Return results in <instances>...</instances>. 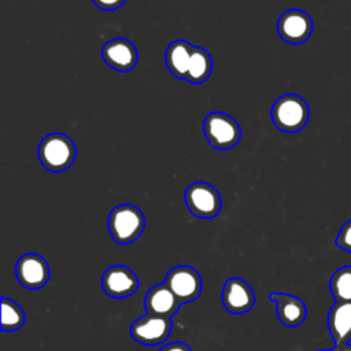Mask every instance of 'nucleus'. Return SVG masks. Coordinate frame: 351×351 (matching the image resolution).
<instances>
[{"mask_svg": "<svg viewBox=\"0 0 351 351\" xmlns=\"http://www.w3.org/2000/svg\"><path fill=\"white\" fill-rule=\"evenodd\" d=\"M274 126L287 133L302 130L310 117V108L306 100L295 93L280 96L270 111Z\"/></svg>", "mask_w": 351, "mask_h": 351, "instance_id": "nucleus-1", "label": "nucleus"}, {"mask_svg": "<svg viewBox=\"0 0 351 351\" xmlns=\"http://www.w3.org/2000/svg\"><path fill=\"white\" fill-rule=\"evenodd\" d=\"M107 228L118 244L136 241L145 228V218L140 208L133 204H119L110 211Z\"/></svg>", "mask_w": 351, "mask_h": 351, "instance_id": "nucleus-2", "label": "nucleus"}, {"mask_svg": "<svg viewBox=\"0 0 351 351\" xmlns=\"http://www.w3.org/2000/svg\"><path fill=\"white\" fill-rule=\"evenodd\" d=\"M37 155L47 170L60 173L73 165L75 159V145L67 134L51 133L40 141Z\"/></svg>", "mask_w": 351, "mask_h": 351, "instance_id": "nucleus-3", "label": "nucleus"}, {"mask_svg": "<svg viewBox=\"0 0 351 351\" xmlns=\"http://www.w3.org/2000/svg\"><path fill=\"white\" fill-rule=\"evenodd\" d=\"M203 132L206 140L217 149H230L241 137V129L237 121L221 111L210 112L204 118Z\"/></svg>", "mask_w": 351, "mask_h": 351, "instance_id": "nucleus-4", "label": "nucleus"}, {"mask_svg": "<svg viewBox=\"0 0 351 351\" xmlns=\"http://www.w3.org/2000/svg\"><path fill=\"white\" fill-rule=\"evenodd\" d=\"M184 200L188 210L199 218L210 219L221 211V196L219 192L208 182L196 181L192 182L184 193Z\"/></svg>", "mask_w": 351, "mask_h": 351, "instance_id": "nucleus-5", "label": "nucleus"}, {"mask_svg": "<svg viewBox=\"0 0 351 351\" xmlns=\"http://www.w3.org/2000/svg\"><path fill=\"white\" fill-rule=\"evenodd\" d=\"M165 282L181 304L196 300L200 296L203 288L199 271L186 265L174 266L170 269L166 274Z\"/></svg>", "mask_w": 351, "mask_h": 351, "instance_id": "nucleus-6", "label": "nucleus"}, {"mask_svg": "<svg viewBox=\"0 0 351 351\" xmlns=\"http://www.w3.org/2000/svg\"><path fill=\"white\" fill-rule=\"evenodd\" d=\"M171 328V318L145 314L132 324L130 335L140 344L158 346L167 340Z\"/></svg>", "mask_w": 351, "mask_h": 351, "instance_id": "nucleus-7", "label": "nucleus"}, {"mask_svg": "<svg viewBox=\"0 0 351 351\" xmlns=\"http://www.w3.org/2000/svg\"><path fill=\"white\" fill-rule=\"evenodd\" d=\"M277 32L282 41L288 44H302L313 33V19L303 10H287L277 21Z\"/></svg>", "mask_w": 351, "mask_h": 351, "instance_id": "nucleus-8", "label": "nucleus"}, {"mask_svg": "<svg viewBox=\"0 0 351 351\" xmlns=\"http://www.w3.org/2000/svg\"><path fill=\"white\" fill-rule=\"evenodd\" d=\"M140 281L136 273L123 266L112 265L107 267L101 276V288L106 295L114 299H125L138 289Z\"/></svg>", "mask_w": 351, "mask_h": 351, "instance_id": "nucleus-9", "label": "nucleus"}, {"mask_svg": "<svg viewBox=\"0 0 351 351\" xmlns=\"http://www.w3.org/2000/svg\"><path fill=\"white\" fill-rule=\"evenodd\" d=\"M15 276L27 289H40L49 281L48 262L38 254H25L15 263Z\"/></svg>", "mask_w": 351, "mask_h": 351, "instance_id": "nucleus-10", "label": "nucleus"}, {"mask_svg": "<svg viewBox=\"0 0 351 351\" xmlns=\"http://www.w3.org/2000/svg\"><path fill=\"white\" fill-rule=\"evenodd\" d=\"M222 304L232 314L248 313L255 304V293L251 285L239 277H230L222 288Z\"/></svg>", "mask_w": 351, "mask_h": 351, "instance_id": "nucleus-11", "label": "nucleus"}, {"mask_svg": "<svg viewBox=\"0 0 351 351\" xmlns=\"http://www.w3.org/2000/svg\"><path fill=\"white\" fill-rule=\"evenodd\" d=\"M101 56L111 69L121 73L130 71L138 60L134 44L123 37H115L107 41L101 48Z\"/></svg>", "mask_w": 351, "mask_h": 351, "instance_id": "nucleus-12", "label": "nucleus"}, {"mask_svg": "<svg viewBox=\"0 0 351 351\" xmlns=\"http://www.w3.org/2000/svg\"><path fill=\"white\" fill-rule=\"evenodd\" d=\"M181 303L167 287L166 282H160L149 288L144 298V307L147 314L171 318L180 308Z\"/></svg>", "mask_w": 351, "mask_h": 351, "instance_id": "nucleus-13", "label": "nucleus"}, {"mask_svg": "<svg viewBox=\"0 0 351 351\" xmlns=\"http://www.w3.org/2000/svg\"><path fill=\"white\" fill-rule=\"evenodd\" d=\"M269 299L276 303V313L280 322L288 328L299 326L304 322L307 315L306 304L302 299L291 293L271 292Z\"/></svg>", "mask_w": 351, "mask_h": 351, "instance_id": "nucleus-14", "label": "nucleus"}, {"mask_svg": "<svg viewBox=\"0 0 351 351\" xmlns=\"http://www.w3.org/2000/svg\"><path fill=\"white\" fill-rule=\"evenodd\" d=\"M328 329L335 346L351 340V302H335L328 314Z\"/></svg>", "mask_w": 351, "mask_h": 351, "instance_id": "nucleus-15", "label": "nucleus"}, {"mask_svg": "<svg viewBox=\"0 0 351 351\" xmlns=\"http://www.w3.org/2000/svg\"><path fill=\"white\" fill-rule=\"evenodd\" d=\"M192 51L193 47L185 40H176L167 47L165 52V62L173 75L182 80L186 78Z\"/></svg>", "mask_w": 351, "mask_h": 351, "instance_id": "nucleus-16", "label": "nucleus"}, {"mask_svg": "<svg viewBox=\"0 0 351 351\" xmlns=\"http://www.w3.org/2000/svg\"><path fill=\"white\" fill-rule=\"evenodd\" d=\"M213 59L208 51L202 47H193L185 80L191 84H202L210 77Z\"/></svg>", "mask_w": 351, "mask_h": 351, "instance_id": "nucleus-17", "label": "nucleus"}, {"mask_svg": "<svg viewBox=\"0 0 351 351\" xmlns=\"http://www.w3.org/2000/svg\"><path fill=\"white\" fill-rule=\"evenodd\" d=\"M25 313L22 307L8 298H1V330L15 332L25 324Z\"/></svg>", "mask_w": 351, "mask_h": 351, "instance_id": "nucleus-18", "label": "nucleus"}, {"mask_svg": "<svg viewBox=\"0 0 351 351\" xmlns=\"http://www.w3.org/2000/svg\"><path fill=\"white\" fill-rule=\"evenodd\" d=\"M329 288L336 302H351V266L339 267L329 280Z\"/></svg>", "mask_w": 351, "mask_h": 351, "instance_id": "nucleus-19", "label": "nucleus"}, {"mask_svg": "<svg viewBox=\"0 0 351 351\" xmlns=\"http://www.w3.org/2000/svg\"><path fill=\"white\" fill-rule=\"evenodd\" d=\"M336 245L346 252L351 254V219H348L339 230L336 237Z\"/></svg>", "mask_w": 351, "mask_h": 351, "instance_id": "nucleus-20", "label": "nucleus"}, {"mask_svg": "<svg viewBox=\"0 0 351 351\" xmlns=\"http://www.w3.org/2000/svg\"><path fill=\"white\" fill-rule=\"evenodd\" d=\"M92 1L95 3L96 7H99L101 10L112 11V10H117L121 5H123L126 0H92Z\"/></svg>", "mask_w": 351, "mask_h": 351, "instance_id": "nucleus-21", "label": "nucleus"}, {"mask_svg": "<svg viewBox=\"0 0 351 351\" xmlns=\"http://www.w3.org/2000/svg\"><path fill=\"white\" fill-rule=\"evenodd\" d=\"M158 351H192V348L181 341H174V343H169L163 347H160Z\"/></svg>", "mask_w": 351, "mask_h": 351, "instance_id": "nucleus-22", "label": "nucleus"}, {"mask_svg": "<svg viewBox=\"0 0 351 351\" xmlns=\"http://www.w3.org/2000/svg\"><path fill=\"white\" fill-rule=\"evenodd\" d=\"M333 351H351V344L347 343V344H343V346H335Z\"/></svg>", "mask_w": 351, "mask_h": 351, "instance_id": "nucleus-23", "label": "nucleus"}, {"mask_svg": "<svg viewBox=\"0 0 351 351\" xmlns=\"http://www.w3.org/2000/svg\"><path fill=\"white\" fill-rule=\"evenodd\" d=\"M318 351H333V348H329V350H318Z\"/></svg>", "mask_w": 351, "mask_h": 351, "instance_id": "nucleus-24", "label": "nucleus"}]
</instances>
